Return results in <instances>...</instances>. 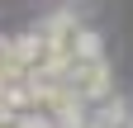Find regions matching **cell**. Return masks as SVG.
Segmentation results:
<instances>
[{"label": "cell", "instance_id": "obj_1", "mask_svg": "<svg viewBox=\"0 0 133 128\" xmlns=\"http://www.w3.org/2000/svg\"><path fill=\"white\" fill-rule=\"evenodd\" d=\"M66 86L76 90V100H105L109 95V67L105 57H81L66 67Z\"/></svg>", "mask_w": 133, "mask_h": 128}, {"label": "cell", "instance_id": "obj_2", "mask_svg": "<svg viewBox=\"0 0 133 128\" xmlns=\"http://www.w3.org/2000/svg\"><path fill=\"white\" fill-rule=\"evenodd\" d=\"M90 128H133V104L105 100V104H100V114L90 119Z\"/></svg>", "mask_w": 133, "mask_h": 128}]
</instances>
